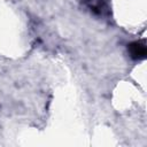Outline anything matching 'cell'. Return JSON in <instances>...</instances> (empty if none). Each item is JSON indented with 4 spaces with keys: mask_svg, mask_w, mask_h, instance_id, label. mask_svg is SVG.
Segmentation results:
<instances>
[{
    "mask_svg": "<svg viewBox=\"0 0 147 147\" xmlns=\"http://www.w3.org/2000/svg\"><path fill=\"white\" fill-rule=\"evenodd\" d=\"M130 53L131 56L134 59H144L146 55V47L144 44L133 42L130 45Z\"/></svg>",
    "mask_w": 147,
    "mask_h": 147,
    "instance_id": "obj_1",
    "label": "cell"
}]
</instances>
